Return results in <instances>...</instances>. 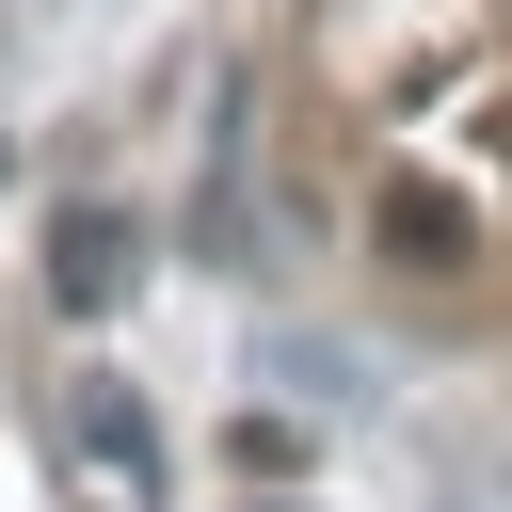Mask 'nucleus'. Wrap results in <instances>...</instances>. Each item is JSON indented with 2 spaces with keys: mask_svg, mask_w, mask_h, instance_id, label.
Here are the masks:
<instances>
[{
  "mask_svg": "<svg viewBox=\"0 0 512 512\" xmlns=\"http://www.w3.org/2000/svg\"><path fill=\"white\" fill-rule=\"evenodd\" d=\"M48 448L96 480V512H160V416H144V384L80 368V384H64V416H48Z\"/></svg>",
  "mask_w": 512,
  "mask_h": 512,
  "instance_id": "f257e3e1",
  "label": "nucleus"
},
{
  "mask_svg": "<svg viewBox=\"0 0 512 512\" xmlns=\"http://www.w3.org/2000/svg\"><path fill=\"white\" fill-rule=\"evenodd\" d=\"M192 256H208V272H256V128H240V80L208 96V192H192Z\"/></svg>",
  "mask_w": 512,
  "mask_h": 512,
  "instance_id": "7ed1b4c3",
  "label": "nucleus"
},
{
  "mask_svg": "<svg viewBox=\"0 0 512 512\" xmlns=\"http://www.w3.org/2000/svg\"><path fill=\"white\" fill-rule=\"evenodd\" d=\"M128 288H144V224H128L112 192H80V208L48 224V304H64V320H112Z\"/></svg>",
  "mask_w": 512,
  "mask_h": 512,
  "instance_id": "f03ea898",
  "label": "nucleus"
},
{
  "mask_svg": "<svg viewBox=\"0 0 512 512\" xmlns=\"http://www.w3.org/2000/svg\"><path fill=\"white\" fill-rule=\"evenodd\" d=\"M256 512H288V496H256Z\"/></svg>",
  "mask_w": 512,
  "mask_h": 512,
  "instance_id": "39448f33",
  "label": "nucleus"
},
{
  "mask_svg": "<svg viewBox=\"0 0 512 512\" xmlns=\"http://www.w3.org/2000/svg\"><path fill=\"white\" fill-rule=\"evenodd\" d=\"M384 256H400V272H448V256H464V208H448L432 176H400V192H384Z\"/></svg>",
  "mask_w": 512,
  "mask_h": 512,
  "instance_id": "20e7f679",
  "label": "nucleus"
}]
</instances>
